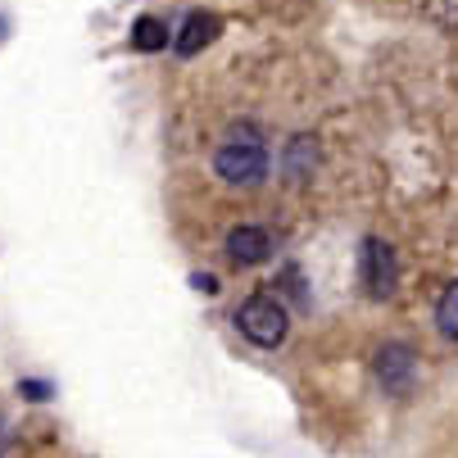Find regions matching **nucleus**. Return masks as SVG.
Returning a JSON list of instances; mask_svg holds the SVG:
<instances>
[{
  "mask_svg": "<svg viewBox=\"0 0 458 458\" xmlns=\"http://www.w3.org/2000/svg\"><path fill=\"white\" fill-rule=\"evenodd\" d=\"M214 168H218V177L227 186H259L268 177V150H264V141H259L254 127H241V132H232L218 146Z\"/></svg>",
  "mask_w": 458,
  "mask_h": 458,
  "instance_id": "obj_1",
  "label": "nucleus"
},
{
  "mask_svg": "<svg viewBox=\"0 0 458 458\" xmlns=\"http://www.w3.org/2000/svg\"><path fill=\"white\" fill-rule=\"evenodd\" d=\"M236 327H241V336L254 341L259 350H277L286 341V332H291V318H286V309L273 295H250L236 309Z\"/></svg>",
  "mask_w": 458,
  "mask_h": 458,
  "instance_id": "obj_2",
  "label": "nucleus"
},
{
  "mask_svg": "<svg viewBox=\"0 0 458 458\" xmlns=\"http://www.w3.org/2000/svg\"><path fill=\"white\" fill-rule=\"evenodd\" d=\"M359 277L368 286L372 300H390L400 286V264H395V250H390L381 236H368L359 250Z\"/></svg>",
  "mask_w": 458,
  "mask_h": 458,
  "instance_id": "obj_3",
  "label": "nucleus"
},
{
  "mask_svg": "<svg viewBox=\"0 0 458 458\" xmlns=\"http://www.w3.org/2000/svg\"><path fill=\"white\" fill-rule=\"evenodd\" d=\"M218 32H223V19H218V14L191 10V14L182 19V28L173 32V50H177L182 59H191V55H200L205 46H214V41H218Z\"/></svg>",
  "mask_w": 458,
  "mask_h": 458,
  "instance_id": "obj_4",
  "label": "nucleus"
},
{
  "mask_svg": "<svg viewBox=\"0 0 458 458\" xmlns=\"http://www.w3.org/2000/svg\"><path fill=\"white\" fill-rule=\"evenodd\" d=\"M273 254V236L264 227H254V223H241L227 232V259L236 268H254V264H264V259Z\"/></svg>",
  "mask_w": 458,
  "mask_h": 458,
  "instance_id": "obj_5",
  "label": "nucleus"
},
{
  "mask_svg": "<svg viewBox=\"0 0 458 458\" xmlns=\"http://www.w3.org/2000/svg\"><path fill=\"white\" fill-rule=\"evenodd\" d=\"M377 372H381L386 390H409V381H413V350L409 345H386L377 354Z\"/></svg>",
  "mask_w": 458,
  "mask_h": 458,
  "instance_id": "obj_6",
  "label": "nucleus"
},
{
  "mask_svg": "<svg viewBox=\"0 0 458 458\" xmlns=\"http://www.w3.org/2000/svg\"><path fill=\"white\" fill-rule=\"evenodd\" d=\"M173 37H168V23L164 19H137L132 23V50H141V55H155V50H164Z\"/></svg>",
  "mask_w": 458,
  "mask_h": 458,
  "instance_id": "obj_7",
  "label": "nucleus"
},
{
  "mask_svg": "<svg viewBox=\"0 0 458 458\" xmlns=\"http://www.w3.org/2000/svg\"><path fill=\"white\" fill-rule=\"evenodd\" d=\"M436 322H440V332H445L449 341H458V282H449V291L440 295V304H436Z\"/></svg>",
  "mask_w": 458,
  "mask_h": 458,
  "instance_id": "obj_8",
  "label": "nucleus"
},
{
  "mask_svg": "<svg viewBox=\"0 0 458 458\" xmlns=\"http://www.w3.org/2000/svg\"><path fill=\"white\" fill-rule=\"evenodd\" d=\"M19 395H28V400H50V381H37V377H28V381H19Z\"/></svg>",
  "mask_w": 458,
  "mask_h": 458,
  "instance_id": "obj_9",
  "label": "nucleus"
},
{
  "mask_svg": "<svg viewBox=\"0 0 458 458\" xmlns=\"http://www.w3.org/2000/svg\"><path fill=\"white\" fill-rule=\"evenodd\" d=\"M191 286H195V291H205V295H218V277H214V273H195Z\"/></svg>",
  "mask_w": 458,
  "mask_h": 458,
  "instance_id": "obj_10",
  "label": "nucleus"
}]
</instances>
